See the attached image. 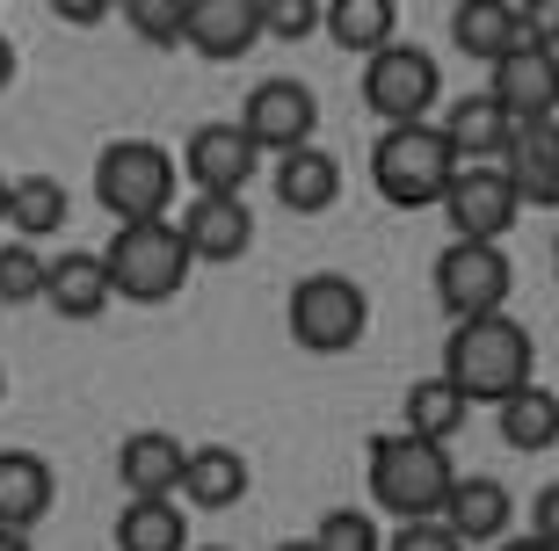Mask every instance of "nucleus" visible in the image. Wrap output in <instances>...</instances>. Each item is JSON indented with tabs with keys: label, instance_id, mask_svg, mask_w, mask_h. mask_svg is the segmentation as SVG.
<instances>
[{
	"label": "nucleus",
	"instance_id": "nucleus-29",
	"mask_svg": "<svg viewBox=\"0 0 559 551\" xmlns=\"http://www.w3.org/2000/svg\"><path fill=\"white\" fill-rule=\"evenodd\" d=\"M0 306H44V254L29 240L0 247Z\"/></svg>",
	"mask_w": 559,
	"mask_h": 551
},
{
	"label": "nucleus",
	"instance_id": "nucleus-11",
	"mask_svg": "<svg viewBox=\"0 0 559 551\" xmlns=\"http://www.w3.org/2000/svg\"><path fill=\"white\" fill-rule=\"evenodd\" d=\"M240 131H248L254 153H298V145H312V131H320V103H312V87L298 81H262L248 95V109H240Z\"/></svg>",
	"mask_w": 559,
	"mask_h": 551
},
{
	"label": "nucleus",
	"instance_id": "nucleus-21",
	"mask_svg": "<svg viewBox=\"0 0 559 551\" xmlns=\"http://www.w3.org/2000/svg\"><path fill=\"white\" fill-rule=\"evenodd\" d=\"M189 508H233V501H248V457L226 443H204L182 457V487H175Z\"/></svg>",
	"mask_w": 559,
	"mask_h": 551
},
{
	"label": "nucleus",
	"instance_id": "nucleus-39",
	"mask_svg": "<svg viewBox=\"0 0 559 551\" xmlns=\"http://www.w3.org/2000/svg\"><path fill=\"white\" fill-rule=\"evenodd\" d=\"M276 551H320V544H312V537H290V544H276Z\"/></svg>",
	"mask_w": 559,
	"mask_h": 551
},
{
	"label": "nucleus",
	"instance_id": "nucleus-14",
	"mask_svg": "<svg viewBox=\"0 0 559 551\" xmlns=\"http://www.w3.org/2000/svg\"><path fill=\"white\" fill-rule=\"evenodd\" d=\"M175 232H182L189 262H240L254 247V211L240 196H197V204H182Z\"/></svg>",
	"mask_w": 559,
	"mask_h": 551
},
{
	"label": "nucleus",
	"instance_id": "nucleus-16",
	"mask_svg": "<svg viewBox=\"0 0 559 551\" xmlns=\"http://www.w3.org/2000/svg\"><path fill=\"white\" fill-rule=\"evenodd\" d=\"M501 103V117L516 123H552V103H559V65L552 51H509V59L495 65V87H487Z\"/></svg>",
	"mask_w": 559,
	"mask_h": 551
},
{
	"label": "nucleus",
	"instance_id": "nucleus-8",
	"mask_svg": "<svg viewBox=\"0 0 559 551\" xmlns=\"http://www.w3.org/2000/svg\"><path fill=\"white\" fill-rule=\"evenodd\" d=\"M509 290H516V268H509L501 247L451 240L436 254V306L451 312V320H487V312L509 306Z\"/></svg>",
	"mask_w": 559,
	"mask_h": 551
},
{
	"label": "nucleus",
	"instance_id": "nucleus-1",
	"mask_svg": "<svg viewBox=\"0 0 559 551\" xmlns=\"http://www.w3.org/2000/svg\"><path fill=\"white\" fill-rule=\"evenodd\" d=\"M443 385H451L465 407H501L509 392L538 385V348H531V334H523L509 312L457 320L451 342H443Z\"/></svg>",
	"mask_w": 559,
	"mask_h": 551
},
{
	"label": "nucleus",
	"instance_id": "nucleus-32",
	"mask_svg": "<svg viewBox=\"0 0 559 551\" xmlns=\"http://www.w3.org/2000/svg\"><path fill=\"white\" fill-rule=\"evenodd\" d=\"M312 29H320V8H312V0H262V37L298 44V37H312Z\"/></svg>",
	"mask_w": 559,
	"mask_h": 551
},
{
	"label": "nucleus",
	"instance_id": "nucleus-10",
	"mask_svg": "<svg viewBox=\"0 0 559 551\" xmlns=\"http://www.w3.org/2000/svg\"><path fill=\"white\" fill-rule=\"evenodd\" d=\"M436 211L451 218V240H473V247H501V232L516 225V189L501 182V167H457Z\"/></svg>",
	"mask_w": 559,
	"mask_h": 551
},
{
	"label": "nucleus",
	"instance_id": "nucleus-13",
	"mask_svg": "<svg viewBox=\"0 0 559 551\" xmlns=\"http://www.w3.org/2000/svg\"><path fill=\"white\" fill-rule=\"evenodd\" d=\"M182 44L211 65H233L262 44V0H182Z\"/></svg>",
	"mask_w": 559,
	"mask_h": 551
},
{
	"label": "nucleus",
	"instance_id": "nucleus-9",
	"mask_svg": "<svg viewBox=\"0 0 559 551\" xmlns=\"http://www.w3.org/2000/svg\"><path fill=\"white\" fill-rule=\"evenodd\" d=\"M451 44L479 65H501L509 51H552V29H545V8L465 0V8H451Z\"/></svg>",
	"mask_w": 559,
	"mask_h": 551
},
{
	"label": "nucleus",
	"instance_id": "nucleus-42",
	"mask_svg": "<svg viewBox=\"0 0 559 551\" xmlns=\"http://www.w3.org/2000/svg\"><path fill=\"white\" fill-rule=\"evenodd\" d=\"M0 392H8V370H0Z\"/></svg>",
	"mask_w": 559,
	"mask_h": 551
},
{
	"label": "nucleus",
	"instance_id": "nucleus-4",
	"mask_svg": "<svg viewBox=\"0 0 559 551\" xmlns=\"http://www.w3.org/2000/svg\"><path fill=\"white\" fill-rule=\"evenodd\" d=\"M457 175L451 145H443V131L436 123H393V131H378L371 145V182L385 204L400 211H429L436 196H443V182Z\"/></svg>",
	"mask_w": 559,
	"mask_h": 551
},
{
	"label": "nucleus",
	"instance_id": "nucleus-30",
	"mask_svg": "<svg viewBox=\"0 0 559 551\" xmlns=\"http://www.w3.org/2000/svg\"><path fill=\"white\" fill-rule=\"evenodd\" d=\"M312 544H320V551H378L385 537H378V523L364 508H328V515H320V530H312Z\"/></svg>",
	"mask_w": 559,
	"mask_h": 551
},
{
	"label": "nucleus",
	"instance_id": "nucleus-33",
	"mask_svg": "<svg viewBox=\"0 0 559 551\" xmlns=\"http://www.w3.org/2000/svg\"><path fill=\"white\" fill-rule=\"evenodd\" d=\"M378 551H465V544H457V537H451V530H443V523L429 515V523H400V530L385 537Z\"/></svg>",
	"mask_w": 559,
	"mask_h": 551
},
{
	"label": "nucleus",
	"instance_id": "nucleus-35",
	"mask_svg": "<svg viewBox=\"0 0 559 551\" xmlns=\"http://www.w3.org/2000/svg\"><path fill=\"white\" fill-rule=\"evenodd\" d=\"M552 515H559V501H552V487H545L538 493V537H545V544H552Z\"/></svg>",
	"mask_w": 559,
	"mask_h": 551
},
{
	"label": "nucleus",
	"instance_id": "nucleus-15",
	"mask_svg": "<svg viewBox=\"0 0 559 551\" xmlns=\"http://www.w3.org/2000/svg\"><path fill=\"white\" fill-rule=\"evenodd\" d=\"M509 515H516V501H509V487L501 479H487V471H473V479H451V493H443V530L457 537V544H501L509 537Z\"/></svg>",
	"mask_w": 559,
	"mask_h": 551
},
{
	"label": "nucleus",
	"instance_id": "nucleus-2",
	"mask_svg": "<svg viewBox=\"0 0 559 551\" xmlns=\"http://www.w3.org/2000/svg\"><path fill=\"white\" fill-rule=\"evenodd\" d=\"M451 450L421 443V435H371V501L400 523H429L443 515V493H451Z\"/></svg>",
	"mask_w": 559,
	"mask_h": 551
},
{
	"label": "nucleus",
	"instance_id": "nucleus-25",
	"mask_svg": "<svg viewBox=\"0 0 559 551\" xmlns=\"http://www.w3.org/2000/svg\"><path fill=\"white\" fill-rule=\"evenodd\" d=\"M501 443L509 450H523V457H545V450L559 443V399L545 385H523V392H509L501 399Z\"/></svg>",
	"mask_w": 559,
	"mask_h": 551
},
{
	"label": "nucleus",
	"instance_id": "nucleus-17",
	"mask_svg": "<svg viewBox=\"0 0 559 551\" xmlns=\"http://www.w3.org/2000/svg\"><path fill=\"white\" fill-rule=\"evenodd\" d=\"M501 182L516 189V204H531V211L559 204V139H552V123H523L516 139L501 145Z\"/></svg>",
	"mask_w": 559,
	"mask_h": 551
},
{
	"label": "nucleus",
	"instance_id": "nucleus-31",
	"mask_svg": "<svg viewBox=\"0 0 559 551\" xmlns=\"http://www.w3.org/2000/svg\"><path fill=\"white\" fill-rule=\"evenodd\" d=\"M124 22L153 51H175L182 44V0H124Z\"/></svg>",
	"mask_w": 559,
	"mask_h": 551
},
{
	"label": "nucleus",
	"instance_id": "nucleus-34",
	"mask_svg": "<svg viewBox=\"0 0 559 551\" xmlns=\"http://www.w3.org/2000/svg\"><path fill=\"white\" fill-rule=\"evenodd\" d=\"M51 15H59V22H73V29H87V22H103V15H109V0H59Z\"/></svg>",
	"mask_w": 559,
	"mask_h": 551
},
{
	"label": "nucleus",
	"instance_id": "nucleus-26",
	"mask_svg": "<svg viewBox=\"0 0 559 551\" xmlns=\"http://www.w3.org/2000/svg\"><path fill=\"white\" fill-rule=\"evenodd\" d=\"M320 22L334 29V44L342 51H364V59H378L385 44H400V8L393 0H334V8H320Z\"/></svg>",
	"mask_w": 559,
	"mask_h": 551
},
{
	"label": "nucleus",
	"instance_id": "nucleus-7",
	"mask_svg": "<svg viewBox=\"0 0 559 551\" xmlns=\"http://www.w3.org/2000/svg\"><path fill=\"white\" fill-rule=\"evenodd\" d=\"M436 95H443V73L421 44H385L378 59H364V103H371V117H385V131L393 123H429Z\"/></svg>",
	"mask_w": 559,
	"mask_h": 551
},
{
	"label": "nucleus",
	"instance_id": "nucleus-12",
	"mask_svg": "<svg viewBox=\"0 0 559 551\" xmlns=\"http://www.w3.org/2000/svg\"><path fill=\"white\" fill-rule=\"evenodd\" d=\"M262 153L248 145L240 123H197L182 139V175L197 182V196H248Z\"/></svg>",
	"mask_w": 559,
	"mask_h": 551
},
{
	"label": "nucleus",
	"instance_id": "nucleus-6",
	"mask_svg": "<svg viewBox=\"0 0 559 551\" xmlns=\"http://www.w3.org/2000/svg\"><path fill=\"white\" fill-rule=\"evenodd\" d=\"M364 327H371V298H364L356 276H334V268L298 276V290H290V342L306 356H349L364 342Z\"/></svg>",
	"mask_w": 559,
	"mask_h": 551
},
{
	"label": "nucleus",
	"instance_id": "nucleus-23",
	"mask_svg": "<svg viewBox=\"0 0 559 551\" xmlns=\"http://www.w3.org/2000/svg\"><path fill=\"white\" fill-rule=\"evenodd\" d=\"M182 457L189 450L175 443V435L139 429V435H124V450H117V479H124V493H175L182 487Z\"/></svg>",
	"mask_w": 559,
	"mask_h": 551
},
{
	"label": "nucleus",
	"instance_id": "nucleus-3",
	"mask_svg": "<svg viewBox=\"0 0 559 551\" xmlns=\"http://www.w3.org/2000/svg\"><path fill=\"white\" fill-rule=\"evenodd\" d=\"M189 247L175 232V218H153V225H117V240L103 247V276H109V298L124 306H167L175 290L189 284Z\"/></svg>",
	"mask_w": 559,
	"mask_h": 551
},
{
	"label": "nucleus",
	"instance_id": "nucleus-19",
	"mask_svg": "<svg viewBox=\"0 0 559 551\" xmlns=\"http://www.w3.org/2000/svg\"><path fill=\"white\" fill-rule=\"evenodd\" d=\"M51 493H59V479L37 450H0V530L29 537L51 515Z\"/></svg>",
	"mask_w": 559,
	"mask_h": 551
},
{
	"label": "nucleus",
	"instance_id": "nucleus-27",
	"mask_svg": "<svg viewBox=\"0 0 559 551\" xmlns=\"http://www.w3.org/2000/svg\"><path fill=\"white\" fill-rule=\"evenodd\" d=\"M8 225H15L22 240L59 232L66 225V182H51V175H22V182H8Z\"/></svg>",
	"mask_w": 559,
	"mask_h": 551
},
{
	"label": "nucleus",
	"instance_id": "nucleus-22",
	"mask_svg": "<svg viewBox=\"0 0 559 551\" xmlns=\"http://www.w3.org/2000/svg\"><path fill=\"white\" fill-rule=\"evenodd\" d=\"M44 306L59 312V320H103V306H109L103 254H59V262H44Z\"/></svg>",
	"mask_w": 559,
	"mask_h": 551
},
{
	"label": "nucleus",
	"instance_id": "nucleus-28",
	"mask_svg": "<svg viewBox=\"0 0 559 551\" xmlns=\"http://www.w3.org/2000/svg\"><path fill=\"white\" fill-rule=\"evenodd\" d=\"M465 399H457L443 378H421V385H407V435H421V443H451L457 429H465Z\"/></svg>",
	"mask_w": 559,
	"mask_h": 551
},
{
	"label": "nucleus",
	"instance_id": "nucleus-24",
	"mask_svg": "<svg viewBox=\"0 0 559 551\" xmlns=\"http://www.w3.org/2000/svg\"><path fill=\"white\" fill-rule=\"evenodd\" d=\"M117 551H189V523L175 493H131L117 515Z\"/></svg>",
	"mask_w": 559,
	"mask_h": 551
},
{
	"label": "nucleus",
	"instance_id": "nucleus-18",
	"mask_svg": "<svg viewBox=\"0 0 559 551\" xmlns=\"http://www.w3.org/2000/svg\"><path fill=\"white\" fill-rule=\"evenodd\" d=\"M443 131V145H451V160L457 167H487V160H501V145L516 139V123L501 117V103L479 87V95H457L451 103V117L436 123Z\"/></svg>",
	"mask_w": 559,
	"mask_h": 551
},
{
	"label": "nucleus",
	"instance_id": "nucleus-40",
	"mask_svg": "<svg viewBox=\"0 0 559 551\" xmlns=\"http://www.w3.org/2000/svg\"><path fill=\"white\" fill-rule=\"evenodd\" d=\"M0 225H8V175H0Z\"/></svg>",
	"mask_w": 559,
	"mask_h": 551
},
{
	"label": "nucleus",
	"instance_id": "nucleus-36",
	"mask_svg": "<svg viewBox=\"0 0 559 551\" xmlns=\"http://www.w3.org/2000/svg\"><path fill=\"white\" fill-rule=\"evenodd\" d=\"M8 81H15V44L0 37V95H8Z\"/></svg>",
	"mask_w": 559,
	"mask_h": 551
},
{
	"label": "nucleus",
	"instance_id": "nucleus-20",
	"mask_svg": "<svg viewBox=\"0 0 559 551\" xmlns=\"http://www.w3.org/2000/svg\"><path fill=\"white\" fill-rule=\"evenodd\" d=\"M334 196H342V160H334V153L298 145V153L276 160V204H284V211L320 218V211H334Z\"/></svg>",
	"mask_w": 559,
	"mask_h": 551
},
{
	"label": "nucleus",
	"instance_id": "nucleus-41",
	"mask_svg": "<svg viewBox=\"0 0 559 551\" xmlns=\"http://www.w3.org/2000/svg\"><path fill=\"white\" fill-rule=\"evenodd\" d=\"M189 551H233V544H189Z\"/></svg>",
	"mask_w": 559,
	"mask_h": 551
},
{
	"label": "nucleus",
	"instance_id": "nucleus-5",
	"mask_svg": "<svg viewBox=\"0 0 559 551\" xmlns=\"http://www.w3.org/2000/svg\"><path fill=\"white\" fill-rule=\"evenodd\" d=\"M95 204L117 225L167 218V204H175V160H167V145H153V139L103 145V160H95Z\"/></svg>",
	"mask_w": 559,
	"mask_h": 551
},
{
	"label": "nucleus",
	"instance_id": "nucleus-37",
	"mask_svg": "<svg viewBox=\"0 0 559 551\" xmlns=\"http://www.w3.org/2000/svg\"><path fill=\"white\" fill-rule=\"evenodd\" d=\"M501 551H552L545 537H501Z\"/></svg>",
	"mask_w": 559,
	"mask_h": 551
},
{
	"label": "nucleus",
	"instance_id": "nucleus-38",
	"mask_svg": "<svg viewBox=\"0 0 559 551\" xmlns=\"http://www.w3.org/2000/svg\"><path fill=\"white\" fill-rule=\"evenodd\" d=\"M0 551H29V537H22V530H0Z\"/></svg>",
	"mask_w": 559,
	"mask_h": 551
}]
</instances>
